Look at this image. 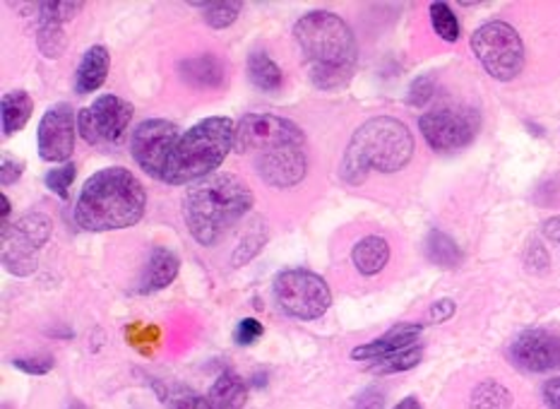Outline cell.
I'll use <instances>...</instances> for the list:
<instances>
[{"instance_id":"1","label":"cell","mask_w":560,"mask_h":409,"mask_svg":"<svg viewBox=\"0 0 560 409\" xmlns=\"http://www.w3.org/2000/svg\"><path fill=\"white\" fill-rule=\"evenodd\" d=\"M234 150L250 156L267 186L287 190L306 178V136L294 120L272 114H248L236 126Z\"/></svg>"},{"instance_id":"2","label":"cell","mask_w":560,"mask_h":409,"mask_svg":"<svg viewBox=\"0 0 560 409\" xmlns=\"http://www.w3.org/2000/svg\"><path fill=\"white\" fill-rule=\"evenodd\" d=\"M294 39L315 87L339 90L354 75L359 60L354 32L335 12L315 10L303 15L294 27Z\"/></svg>"},{"instance_id":"3","label":"cell","mask_w":560,"mask_h":409,"mask_svg":"<svg viewBox=\"0 0 560 409\" xmlns=\"http://www.w3.org/2000/svg\"><path fill=\"white\" fill-rule=\"evenodd\" d=\"M148 208V190L124 166L102 168L84 180L75 202V222L84 232H116L138 224Z\"/></svg>"},{"instance_id":"4","label":"cell","mask_w":560,"mask_h":409,"mask_svg":"<svg viewBox=\"0 0 560 409\" xmlns=\"http://www.w3.org/2000/svg\"><path fill=\"white\" fill-rule=\"evenodd\" d=\"M253 208V192L234 174H212L188 188L184 217L200 246H217Z\"/></svg>"},{"instance_id":"5","label":"cell","mask_w":560,"mask_h":409,"mask_svg":"<svg viewBox=\"0 0 560 409\" xmlns=\"http://www.w3.org/2000/svg\"><path fill=\"white\" fill-rule=\"evenodd\" d=\"M411 154L413 138L401 120L389 116L371 118L349 142L342 160V176L351 186H359L371 172L395 174L405 168Z\"/></svg>"},{"instance_id":"6","label":"cell","mask_w":560,"mask_h":409,"mask_svg":"<svg viewBox=\"0 0 560 409\" xmlns=\"http://www.w3.org/2000/svg\"><path fill=\"white\" fill-rule=\"evenodd\" d=\"M236 144V124L224 116L205 118L180 136L164 172V184L186 186L212 176Z\"/></svg>"},{"instance_id":"7","label":"cell","mask_w":560,"mask_h":409,"mask_svg":"<svg viewBox=\"0 0 560 409\" xmlns=\"http://www.w3.org/2000/svg\"><path fill=\"white\" fill-rule=\"evenodd\" d=\"M471 48L493 80L510 82L525 68V44L508 22H486L471 34Z\"/></svg>"},{"instance_id":"8","label":"cell","mask_w":560,"mask_h":409,"mask_svg":"<svg viewBox=\"0 0 560 409\" xmlns=\"http://www.w3.org/2000/svg\"><path fill=\"white\" fill-rule=\"evenodd\" d=\"M277 306L296 320H318L332 306V292L320 274L311 270H284L272 284Z\"/></svg>"},{"instance_id":"9","label":"cell","mask_w":560,"mask_h":409,"mask_svg":"<svg viewBox=\"0 0 560 409\" xmlns=\"http://www.w3.org/2000/svg\"><path fill=\"white\" fill-rule=\"evenodd\" d=\"M419 128L425 142H429L435 152H455L467 148V144L477 138V132L481 128V116L477 108L471 106L445 104L431 108L429 114H423L419 118Z\"/></svg>"},{"instance_id":"10","label":"cell","mask_w":560,"mask_h":409,"mask_svg":"<svg viewBox=\"0 0 560 409\" xmlns=\"http://www.w3.org/2000/svg\"><path fill=\"white\" fill-rule=\"evenodd\" d=\"M51 220L42 212L24 214L15 224L3 226V265L8 272L27 277L36 270V253L51 238Z\"/></svg>"},{"instance_id":"11","label":"cell","mask_w":560,"mask_h":409,"mask_svg":"<svg viewBox=\"0 0 560 409\" xmlns=\"http://www.w3.org/2000/svg\"><path fill=\"white\" fill-rule=\"evenodd\" d=\"M132 114L136 108L124 96L104 94L78 114V132L90 144H118L126 138Z\"/></svg>"},{"instance_id":"12","label":"cell","mask_w":560,"mask_h":409,"mask_svg":"<svg viewBox=\"0 0 560 409\" xmlns=\"http://www.w3.org/2000/svg\"><path fill=\"white\" fill-rule=\"evenodd\" d=\"M184 132L176 124L164 118H148L132 130L130 136V152L132 160L152 178H164L168 160L176 150V144Z\"/></svg>"},{"instance_id":"13","label":"cell","mask_w":560,"mask_h":409,"mask_svg":"<svg viewBox=\"0 0 560 409\" xmlns=\"http://www.w3.org/2000/svg\"><path fill=\"white\" fill-rule=\"evenodd\" d=\"M75 132L78 116L72 114L68 104H54L42 116L39 130H36V142H39V154L46 162H68L75 150Z\"/></svg>"},{"instance_id":"14","label":"cell","mask_w":560,"mask_h":409,"mask_svg":"<svg viewBox=\"0 0 560 409\" xmlns=\"http://www.w3.org/2000/svg\"><path fill=\"white\" fill-rule=\"evenodd\" d=\"M510 357H513L515 366L525 371H551L560 366V340L546 330H527L510 344Z\"/></svg>"},{"instance_id":"15","label":"cell","mask_w":560,"mask_h":409,"mask_svg":"<svg viewBox=\"0 0 560 409\" xmlns=\"http://www.w3.org/2000/svg\"><path fill=\"white\" fill-rule=\"evenodd\" d=\"M421 332H423V328H421V325H417V323L395 325L393 330L385 332L383 337H377V340L357 347L354 352H351V359L369 361V364H371V361L399 354V352H405V349H409V347H417Z\"/></svg>"},{"instance_id":"16","label":"cell","mask_w":560,"mask_h":409,"mask_svg":"<svg viewBox=\"0 0 560 409\" xmlns=\"http://www.w3.org/2000/svg\"><path fill=\"white\" fill-rule=\"evenodd\" d=\"M178 75L195 90H222L226 84V66L214 54H200L180 60Z\"/></svg>"},{"instance_id":"17","label":"cell","mask_w":560,"mask_h":409,"mask_svg":"<svg viewBox=\"0 0 560 409\" xmlns=\"http://www.w3.org/2000/svg\"><path fill=\"white\" fill-rule=\"evenodd\" d=\"M180 270V262L178 256L174 250H168L164 246H156L150 253V260H148V268L142 272V280H140V292L142 294H154V292H162L168 284H172Z\"/></svg>"},{"instance_id":"18","label":"cell","mask_w":560,"mask_h":409,"mask_svg":"<svg viewBox=\"0 0 560 409\" xmlns=\"http://www.w3.org/2000/svg\"><path fill=\"white\" fill-rule=\"evenodd\" d=\"M112 68V56H108L106 46H92L84 51L78 72H75V92L80 96L92 94L102 87Z\"/></svg>"},{"instance_id":"19","label":"cell","mask_w":560,"mask_h":409,"mask_svg":"<svg viewBox=\"0 0 560 409\" xmlns=\"http://www.w3.org/2000/svg\"><path fill=\"white\" fill-rule=\"evenodd\" d=\"M207 400L212 402L214 409H243L248 402V385L238 373L224 371L222 376L212 383Z\"/></svg>"},{"instance_id":"20","label":"cell","mask_w":560,"mask_h":409,"mask_svg":"<svg viewBox=\"0 0 560 409\" xmlns=\"http://www.w3.org/2000/svg\"><path fill=\"white\" fill-rule=\"evenodd\" d=\"M351 260L361 274H377L385 270L389 260V244L383 236H366L351 250Z\"/></svg>"},{"instance_id":"21","label":"cell","mask_w":560,"mask_h":409,"mask_svg":"<svg viewBox=\"0 0 560 409\" xmlns=\"http://www.w3.org/2000/svg\"><path fill=\"white\" fill-rule=\"evenodd\" d=\"M248 75L255 87L267 94H277L284 87V72L267 51H253L248 56Z\"/></svg>"},{"instance_id":"22","label":"cell","mask_w":560,"mask_h":409,"mask_svg":"<svg viewBox=\"0 0 560 409\" xmlns=\"http://www.w3.org/2000/svg\"><path fill=\"white\" fill-rule=\"evenodd\" d=\"M0 112H3V136L10 138L30 124L32 112H34V100L24 90L8 92L3 96V108H0Z\"/></svg>"},{"instance_id":"23","label":"cell","mask_w":560,"mask_h":409,"mask_svg":"<svg viewBox=\"0 0 560 409\" xmlns=\"http://www.w3.org/2000/svg\"><path fill=\"white\" fill-rule=\"evenodd\" d=\"M425 256L431 262L441 265V268H455L462 260V250L453 238L443 232H431L425 238Z\"/></svg>"},{"instance_id":"24","label":"cell","mask_w":560,"mask_h":409,"mask_svg":"<svg viewBox=\"0 0 560 409\" xmlns=\"http://www.w3.org/2000/svg\"><path fill=\"white\" fill-rule=\"evenodd\" d=\"M421 357H423V347L417 344V347L405 349V352H399V354L371 361L369 371L375 373V376H389V373H401V371L413 369L421 361Z\"/></svg>"},{"instance_id":"25","label":"cell","mask_w":560,"mask_h":409,"mask_svg":"<svg viewBox=\"0 0 560 409\" xmlns=\"http://www.w3.org/2000/svg\"><path fill=\"white\" fill-rule=\"evenodd\" d=\"M513 397L498 381H483L471 393V409H508Z\"/></svg>"},{"instance_id":"26","label":"cell","mask_w":560,"mask_h":409,"mask_svg":"<svg viewBox=\"0 0 560 409\" xmlns=\"http://www.w3.org/2000/svg\"><path fill=\"white\" fill-rule=\"evenodd\" d=\"M36 44H39V51L46 58H60L66 51V34L63 24L39 20V36H36Z\"/></svg>"},{"instance_id":"27","label":"cell","mask_w":560,"mask_h":409,"mask_svg":"<svg viewBox=\"0 0 560 409\" xmlns=\"http://www.w3.org/2000/svg\"><path fill=\"white\" fill-rule=\"evenodd\" d=\"M192 8L202 10L205 22L210 24L212 30H226L241 15L243 3H195Z\"/></svg>"},{"instance_id":"28","label":"cell","mask_w":560,"mask_h":409,"mask_svg":"<svg viewBox=\"0 0 560 409\" xmlns=\"http://www.w3.org/2000/svg\"><path fill=\"white\" fill-rule=\"evenodd\" d=\"M431 24H433V30H435V34L441 36V39H445V42H457L459 39V20H457V15L453 12V8H450L447 3H433L431 5Z\"/></svg>"},{"instance_id":"29","label":"cell","mask_w":560,"mask_h":409,"mask_svg":"<svg viewBox=\"0 0 560 409\" xmlns=\"http://www.w3.org/2000/svg\"><path fill=\"white\" fill-rule=\"evenodd\" d=\"M75 174H78L75 164H63L58 168H51V172L46 174L44 184H46L48 190L56 192L58 198H68V190L72 186V180H75Z\"/></svg>"},{"instance_id":"30","label":"cell","mask_w":560,"mask_h":409,"mask_svg":"<svg viewBox=\"0 0 560 409\" xmlns=\"http://www.w3.org/2000/svg\"><path fill=\"white\" fill-rule=\"evenodd\" d=\"M82 8H84V3H60V0H58V3H42L39 5V20L66 24L70 20H75Z\"/></svg>"},{"instance_id":"31","label":"cell","mask_w":560,"mask_h":409,"mask_svg":"<svg viewBox=\"0 0 560 409\" xmlns=\"http://www.w3.org/2000/svg\"><path fill=\"white\" fill-rule=\"evenodd\" d=\"M166 407L168 409H214L207 397L192 393V390H186V388L172 390V395L166 397Z\"/></svg>"},{"instance_id":"32","label":"cell","mask_w":560,"mask_h":409,"mask_svg":"<svg viewBox=\"0 0 560 409\" xmlns=\"http://www.w3.org/2000/svg\"><path fill=\"white\" fill-rule=\"evenodd\" d=\"M262 332H265V328L260 325V320H255V318H243L241 323H238V328H236V342L241 344V347H250V344H255L262 337Z\"/></svg>"},{"instance_id":"33","label":"cell","mask_w":560,"mask_h":409,"mask_svg":"<svg viewBox=\"0 0 560 409\" xmlns=\"http://www.w3.org/2000/svg\"><path fill=\"white\" fill-rule=\"evenodd\" d=\"M12 366L24 371V373H32V376H44L54 369V359L51 357H30V359H15L12 361Z\"/></svg>"},{"instance_id":"34","label":"cell","mask_w":560,"mask_h":409,"mask_svg":"<svg viewBox=\"0 0 560 409\" xmlns=\"http://www.w3.org/2000/svg\"><path fill=\"white\" fill-rule=\"evenodd\" d=\"M24 172V164L20 160H12L10 154L3 152V156H0V186H12L15 180H20Z\"/></svg>"},{"instance_id":"35","label":"cell","mask_w":560,"mask_h":409,"mask_svg":"<svg viewBox=\"0 0 560 409\" xmlns=\"http://www.w3.org/2000/svg\"><path fill=\"white\" fill-rule=\"evenodd\" d=\"M431 94H433V80L431 78H421V80L413 82V87L409 92V104L421 106L423 102L431 100Z\"/></svg>"},{"instance_id":"36","label":"cell","mask_w":560,"mask_h":409,"mask_svg":"<svg viewBox=\"0 0 560 409\" xmlns=\"http://www.w3.org/2000/svg\"><path fill=\"white\" fill-rule=\"evenodd\" d=\"M385 407V393L377 388H369L366 393H361L357 400V409H383Z\"/></svg>"},{"instance_id":"37","label":"cell","mask_w":560,"mask_h":409,"mask_svg":"<svg viewBox=\"0 0 560 409\" xmlns=\"http://www.w3.org/2000/svg\"><path fill=\"white\" fill-rule=\"evenodd\" d=\"M544 402L549 409H560V378H551L544 385Z\"/></svg>"},{"instance_id":"38","label":"cell","mask_w":560,"mask_h":409,"mask_svg":"<svg viewBox=\"0 0 560 409\" xmlns=\"http://www.w3.org/2000/svg\"><path fill=\"white\" fill-rule=\"evenodd\" d=\"M455 313V301H450V299H443V301H438V304H433V308H431V318L433 320H447L450 316H453Z\"/></svg>"},{"instance_id":"39","label":"cell","mask_w":560,"mask_h":409,"mask_svg":"<svg viewBox=\"0 0 560 409\" xmlns=\"http://www.w3.org/2000/svg\"><path fill=\"white\" fill-rule=\"evenodd\" d=\"M544 236L551 238L553 244L560 248V217H551V220L544 222Z\"/></svg>"},{"instance_id":"40","label":"cell","mask_w":560,"mask_h":409,"mask_svg":"<svg viewBox=\"0 0 560 409\" xmlns=\"http://www.w3.org/2000/svg\"><path fill=\"white\" fill-rule=\"evenodd\" d=\"M395 409H423V407H421L417 397H405V400H401Z\"/></svg>"},{"instance_id":"41","label":"cell","mask_w":560,"mask_h":409,"mask_svg":"<svg viewBox=\"0 0 560 409\" xmlns=\"http://www.w3.org/2000/svg\"><path fill=\"white\" fill-rule=\"evenodd\" d=\"M10 210H12L10 198H8L5 192H3V226H8V217H10Z\"/></svg>"},{"instance_id":"42","label":"cell","mask_w":560,"mask_h":409,"mask_svg":"<svg viewBox=\"0 0 560 409\" xmlns=\"http://www.w3.org/2000/svg\"><path fill=\"white\" fill-rule=\"evenodd\" d=\"M68 409H88V407H84L82 402H72Z\"/></svg>"}]
</instances>
